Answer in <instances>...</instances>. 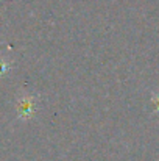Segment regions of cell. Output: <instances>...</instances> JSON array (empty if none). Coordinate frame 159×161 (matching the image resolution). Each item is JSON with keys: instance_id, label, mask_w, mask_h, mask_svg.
<instances>
[{"instance_id": "cell-1", "label": "cell", "mask_w": 159, "mask_h": 161, "mask_svg": "<svg viewBox=\"0 0 159 161\" xmlns=\"http://www.w3.org/2000/svg\"><path fill=\"white\" fill-rule=\"evenodd\" d=\"M17 111H19V116L22 119L25 117H30L34 111V100L31 96H24L19 102H17Z\"/></svg>"}, {"instance_id": "cell-2", "label": "cell", "mask_w": 159, "mask_h": 161, "mask_svg": "<svg viewBox=\"0 0 159 161\" xmlns=\"http://www.w3.org/2000/svg\"><path fill=\"white\" fill-rule=\"evenodd\" d=\"M3 69H6V63H5L3 59H0V74H2Z\"/></svg>"}]
</instances>
